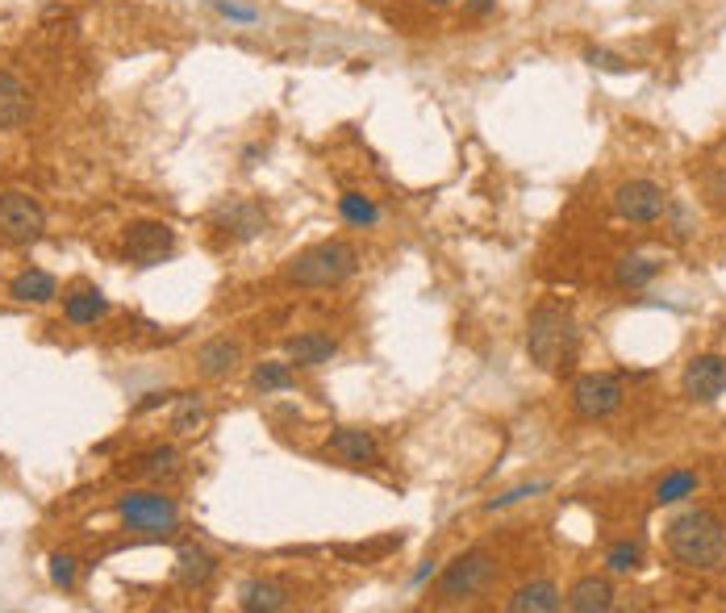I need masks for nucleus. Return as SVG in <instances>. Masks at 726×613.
<instances>
[{
	"mask_svg": "<svg viewBox=\"0 0 726 613\" xmlns=\"http://www.w3.org/2000/svg\"><path fill=\"white\" fill-rule=\"evenodd\" d=\"M668 555L680 567H714L726 555V531L723 522L705 509H689L668 526Z\"/></svg>",
	"mask_w": 726,
	"mask_h": 613,
	"instance_id": "obj_1",
	"label": "nucleus"
},
{
	"mask_svg": "<svg viewBox=\"0 0 726 613\" xmlns=\"http://www.w3.org/2000/svg\"><path fill=\"white\" fill-rule=\"evenodd\" d=\"M355 267H359V255H355L351 242H318L289 264V284H296V289H334Z\"/></svg>",
	"mask_w": 726,
	"mask_h": 613,
	"instance_id": "obj_2",
	"label": "nucleus"
},
{
	"mask_svg": "<svg viewBox=\"0 0 726 613\" xmlns=\"http://www.w3.org/2000/svg\"><path fill=\"white\" fill-rule=\"evenodd\" d=\"M576 347V325L568 318L564 309L556 305H538L531 314V330H526V350L535 359L543 372H556L564 363L568 355Z\"/></svg>",
	"mask_w": 726,
	"mask_h": 613,
	"instance_id": "obj_3",
	"label": "nucleus"
},
{
	"mask_svg": "<svg viewBox=\"0 0 726 613\" xmlns=\"http://www.w3.org/2000/svg\"><path fill=\"white\" fill-rule=\"evenodd\" d=\"M497 576V555L493 551H463L459 560L447 563V572L438 576V597L443 601H463V597H476L493 585Z\"/></svg>",
	"mask_w": 726,
	"mask_h": 613,
	"instance_id": "obj_4",
	"label": "nucleus"
},
{
	"mask_svg": "<svg viewBox=\"0 0 726 613\" xmlns=\"http://www.w3.org/2000/svg\"><path fill=\"white\" fill-rule=\"evenodd\" d=\"M117 513L130 531H147V534H171L176 522H180V506L163 493H126L117 501Z\"/></svg>",
	"mask_w": 726,
	"mask_h": 613,
	"instance_id": "obj_5",
	"label": "nucleus"
},
{
	"mask_svg": "<svg viewBox=\"0 0 726 613\" xmlns=\"http://www.w3.org/2000/svg\"><path fill=\"white\" fill-rule=\"evenodd\" d=\"M622 405V380L610 372H589L581 375L576 384H572V409L581 413V418H610L614 409Z\"/></svg>",
	"mask_w": 726,
	"mask_h": 613,
	"instance_id": "obj_6",
	"label": "nucleus"
},
{
	"mask_svg": "<svg viewBox=\"0 0 726 613\" xmlns=\"http://www.w3.org/2000/svg\"><path fill=\"white\" fill-rule=\"evenodd\" d=\"M0 230L13 242H38L47 230V214L29 192H0Z\"/></svg>",
	"mask_w": 726,
	"mask_h": 613,
	"instance_id": "obj_7",
	"label": "nucleus"
},
{
	"mask_svg": "<svg viewBox=\"0 0 726 613\" xmlns=\"http://www.w3.org/2000/svg\"><path fill=\"white\" fill-rule=\"evenodd\" d=\"M664 209H668V192L655 180H626L614 192V214L622 221H655Z\"/></svg>",
	"mask_w": 726,
	"mask_h": 613,
	"instance_id": "obj_8",
	"label": "nucleus"
},
{
	"mask_svg": "<svg viewBox=\"0 0 726 613\" xmlns=\"http://www.w3.org/2000/svg\"><path fill=\"white\" fill-rule=\"evenodd\" d=\"M171 246H176V234L163 221H138V226H130V234H126V255L138 267L163 264L171 255Z\"/></svg>",
	"mask_w": 726,
	"mask_h": 613,
	"instance_id": "obj_9",
	"label": "nucleus"
},
{
	"mask_svg": "<svg viewBox=\"0 0 726 613\" xmlns=\"http://www.w3.org/2000/svg\"><path fill=\"white\" fill-rule=\"evenodd\" d=\"M680 384H685V397L718 400L726 393V359L723 355H693Z\"/></svg>",
	"mask_w": 726,
	"mask_h": 613,
	"instance_id": "obj_10",
	"label": "nucleus"
},
{
	"mask_svg": "<svg viewBox=\"0 0 726 613\" xmlns=\"http://www.w3.org/2000/svg\"><path fill=\"white\" fill-rule=\"evenodd\" d=\"M284 350H289V363H296V368H322V363L334 359L339 343L330 334H322V330H305V334L289 339Z\"/></svg>",
	"mask_w": 726,
	"mask_h": 613,
	"instance_id": "obj_11",
	"label": "nucleus"
},
{
	"mask_svg": "<svg viewBox=\"0 0 726 613\" xmlns=\"http://www.w3.org/2000/svg\"><path fill=\"white\" fill-rule=\"evenodd\" d=\"M214 221L230 234H239V239H251V234H259L264 226H268V217H264V209L255 205V201H242V196H234V201H226L221 209L214 214Z\"/></svg>",
	"mask_w": 726,
	"mask_h": 613,
	"instance_id": "obj_12",
	"label": "nucleus"
},
{
	"mask_svg": "<svg viewBox=\"0 0 726 613\" xmlns=\"http://www.w3.org/2000/svg\"><path fill=\"white\" fill-rule=\"evenodd\" d=\"M330 455H339L343 463H372L377 459V434L359 426H343L330 434Z\"/></svg>",
	"mask_w": 726,
	"mask_h": 613,
	"instance_id": "obj_13",
	"label": "nucleus"
},
{
	"mask_svg": "<svg viewBox=\"0 0 726 613\" xmlns=\"http://www.w3.org/2000/svg\"><path fill=\"white\" fill-rule=\"evenodd\" d=\"M289 585L280 580H246L239 592V605L246 613H276V610H289Z\"/></svg>",
	"mask_w": 726,
	"mask_h": 613,
	"instance_id": "obj_14",
	"label": "nucleus"
},
{
	"mask_svg": "<svg viewBox=\"0 0 726 613\" xmlns=\"http://www.w3.org/2000/svg\"><path fill=\"white\" fill-rule=\"evenodd\" d=\"M560 605H564V597H560V588L551 585V580H531V585H522L506 601L510 613H551L560 610Z\"/></svg>",
	"mask_w": 726,
	"mask_h": 613,
	"instance_id": "obj_15",
	"label": "nucleus"
},
{
	"mask_svg": "<svg viewBox=\"0 0 726 613\" xmlns=\"http://www.w3.org/2000/svg\"><path fill=\"white\" fill-rule=\"evenodd\" d=\"M29 117V92L26 84L9 72H0V130H17Z\"/></svg>",
	"mask_w": 726,
	"mask_h": 613,
	"instance_id": "obj_16",
	"label": "nucleus"
},
{
	"mask_svg": "<svg viewBox=\"0 0 726 613\" xmlns=\"http://www.w3.org/2000/svg\"><path fill=\"white\" fill-rule=\"evenodd\" d=\"M610 605H614V588H610V580H601V576H585L568 592V610L576 613H601L610 610Z\"/></svg>",
	"mask_w": 726,
	"mask_h": 613,
	"instance_id": "obj_17",
	"label": "nucleus"
},
{
	"mask_svg": "<svg viewBox=\"0 0 726 613\" xmlns=\"http://www.w3.org/2000/svg\"><path fill=\"white\" fill-rule=\"evenodd\" d=\"M214 572H217V563L205 547H192V542L180 547V555H176V580L184 588H201Z\"/></svg>",
	"mask_w": 726,
	"mask_h": 613,
	"instance_id": "obj_18",
	"label": "nucleus"
},
{
	"mask_svg": "<svg viewBox=\"0 0 726 613\" xmlns=\"http://www.w3.org/2000/svg\"><path fill=\"white\" fill-rule=\"evenodd\" d=\"M242 347L234 339H214V343H205V347L196 350V372L217 380V375H226L234 363H239Z\"/></svg>",
	"mask_w": 726,
	"mask_h": 613,
	"instance_id": "obj_19",
	"label": "nucleus"
},
{
	"mask_svg": "<svg viewBox=\"0 0 726 613\" xmlns=\"http://www.w3.org/2000/svg\"><path fill=\"white\" fill-rule=\"evenodd\" d=\"M9 296H13V301H34V305H42V301H54V296H59V284H54L51 271L29 267V271H22V276H13Z\"/></svg>",
	"mask_w": 726,
	"mask_h": 613,
	"instance_id": "obj_20",
	"label": "nucleus"
},
{
	"mask_svg": "<svg viewBox=\"0 0 726 613\" xmlns=\"http://www.w3.org/2000/svg\"><path fill=\"white\" fill-rule=\"evenodd\" d=\"M63 314H67L72 325H92L97 318L109 314V301L97 289H76V293L63 296Z\"/></svg>",
	"mask_w": 726,
	"mask_h": 613,
	"instance_id": "obj_21",
	"label": "nucleus"
},
{
	"mask_svg": "<svg viewBox=\"0 0 726 613\" xmlns=\"http://www.w3.org/2000/svg\"><path fill=\"white\" fill-rule=\"evenodd\" d=\"M176 463H180V455L171 451V447H151V451H142L130 463V472L147 476V481H163V476H176Z\"/></svg>",
	"mask_w": 726,
	"mask_h": 613,
	"instance_id": "obj_22",
	"label": "nucleus"
},
{
	"mask_svg": "<svg viewBox=\"0 0 726 613\" xmlns=\"http://www.w3.org/2000/svg\"><path fill=\"white\" fill-rule=\"evenodd\" d=\"M655 271H660L655 259H647V255H626V259H619L614 280H619L622 289H644V284L655 280Z\"/></svg>",
	"mask_w": 726,
	"mask_h": 613,
	"instance_id": "obj_23",
	"label": "nucleus"
},
{
	"mask_svg": "<svg viewBox=\"0 0 726 613\" xmlns=\"http://www.w3.org/2000/svg\"><path fill=\"white\" fill-rule=\"evenodd\" d=\"M339 214L347 217L351 226H377L380 221V209L364 192H343V196H339Z\"/></svg>",
	"mask_w": 726,
	"mask_h": 613,
	"instance_id": "obj_24",
	"label": "nucleus"
},
{
	"mask_svg": "<svg viewBox=\"0 0 726 613\" xmlns=\"http://www.w3.org/2000/svg\"><path fill=\"white\" fill-rule=\"evenodd\" d=\"M689 493H698V476L693 472H673L655 484V506H673V501H685Z\"/></svg>",
	"mask_w": 726,
	"mask_h": 613,
	"instance_id": "obj_25",
	"label": "nucleus"
},
{
	"mask_svg": "<svg viewBox=\"0 0 726 613\" xmlns=\"http://www.w3.org/2000/svg\"><path fill=\"white\" fill-rule=\"evenodd\" d=\"M639 563H644V542H639V538H622V542L610 547V555H606V567L619 572V576L635 572Z\"/></svg>",
	"mask_w": 726,
	"mask_h": 613,
	"instance_id": "obj_26",
	"label": "nucleus"
},
{
	"mask_svg": "<svg viewBox=\"0 0 726 613\" xmlns=\"http://www.w3.org/2000/svg\"><path fill=\"white\" fill-rule=\"evenodd\" d=\"M205 426V405L196 397H180L176 400V413H171V430L176 434H196Z\"/></svg>",
	"mask_w": 726,
	"mask_h": 613,
	"instance_id": "obj_27",
	"label": "nucleus"
},
{
	"mask_svg": "<svg viewBox=\"0 0 726 613\" xmlns=\"http://www.w3.org/2000/svg\"><path fill=\"white\" fill-rule=\"evenodd\" d=\"M251 380H255V388H264V393L289 388V384H293V363H276V359H271V363H259Z\"/></svg>",
	"mask_w": 726,
	"mask_h": 613,
	"instance_id": "obj_28",
	"label": "nucleus"
},
{
	"mask_svg": "<svg viewBox=\"0 0 726 613\" xmlns=\"http://www.w3.org/2000/svg\"><path fill=\"white\" fill-rule=\"evenodd\" d=\"M51 580L59 588L76 585V560H72V555H63V551H59V555H51Z\"/></svg>",
	"mask_w": 726,
	"mask_h": 613,
	"instance_id": "obj_29",
	"label": "nucleus"
},
{
	"mask_svg": "<svg viewBox=\"0 0 726 613\" xmlns=\"http://www.w3.org/2000/svg\"><path fill=\"white\" fill-rule=\"evenodd\" d=\"M585 59H589L593 67H601V72H631V63L619 59V54H610V51H589Z\"/></svg>",
	"mask_w": 726,
	"mask_h": 613,
	"instance_id": "obj_30",
	"label": "nucleus"
},
{
	"mask_svg": "<svg viewBox=\"0 0 726 613\" xmlns=\"http://www.w3.org/2000/svg\"><path fill=\"white\" fill-rule=\"evenodd\" d=\"M543 484H531V488H513V493H506V497H497V501H488V509H506L513 506V501H522V497H531V493H538Z\"/></svg>",
	"mask_w": 726,
	"mask_h": 613,
	"instance_id": "obj_31",
	"label": "nucleus"
},
{
	"mask_svg": "<svg viewBox=\"0 0 726 613\" xmlns=\"http://www.w3.org/2000/svg\"><path fill=\"white\" fill-rule=\"evenodd\" d=\"M167 400V393H151V397L142 400V409H155V405H163Z\"/></svg>",
	"mask_w": 726,
	"mask_h": 613,
	"instance_id": "obj_32",
	"label": "nucleus"
},
{
	"mask_svg": "<svg viewBox=\"0 0 726 613\" xmlns=\"http://www.w3.org/2000/svg\"><path fill=\"white\" fill-rule=\"evenodd\" d=\"M488 4H493V0H468V9H476V13H484Z\"/></svg>",
	"mask_w": 726,
	"mask_h": 613,
	"instance_id": "obj_33",
	"label": "nucleus"
},
{
	"mask_svg": "<svg viewBox=\"0 0 726 613\" xmlns=\"http://www.w3.org/2000/svg\"><path fill=\"white\" fill-rule=\"evenodd\" d=\"M426 4H434V9H443V4H451V0H426Z\"/></svg>",
	"mask_w": 726,
	"mask_h": 613,
	"instance_id": "obj_34",
	"label": "nucleus"
}]
</instances>
